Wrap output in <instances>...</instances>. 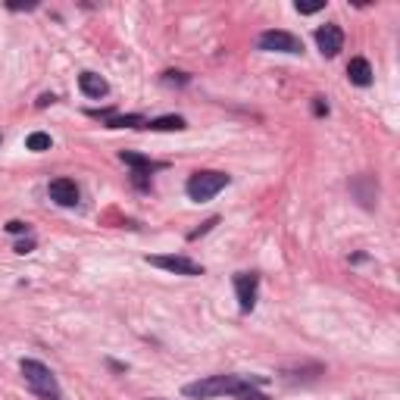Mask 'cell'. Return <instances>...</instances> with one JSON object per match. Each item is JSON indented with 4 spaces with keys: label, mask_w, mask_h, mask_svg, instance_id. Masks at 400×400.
Returning <instances> with one entry per match:
<instances>
[{
    "label": "cell",
    "mask_w": 400,
    "mask_h": 400,
    "mask_svg": "<svg viewBox=\"0 0 400 400\" xmlns=\"http://www.w3.org/2000/svg\"><path fill=\"white\" fill-rule=\"evenodd\" d=\"M253 381V385H263V379H241V375H207L200 381H191L185 385V397L194 400H207V397H219V394H238L241 388Z\"/></svg>",
    "instance_id": "obj_1"
},
{
    "label": "cell",
    "mask_w": 400,
    "mask_h": 400,
    "mask_svg": "<svg viewBox=\"0 0 400 400\" xmlns=\"http://www.w3.org/2000/svg\"><path fill=\"white\" fill-rule=\"evenodd\" d=\"M19 369H22V375H25L28 388H32L38 397H44V400H60V385H56L54 372H50L44 363H38V359H22Z\"/></svg>",
    "instance_id": "obj_2"
},
{
    "label": "cell",
    "mask_w": 400,
    "mask_h": 400,
    "mask_svg": "<svg viewBox=\"0 0 400 400\" xmlns=\"http://www.w3.org/2000/svg\"><path fill=\"white\" fill-rule=\"evenodd\" d=\"M231 178L225 176V172H216V169H204V172H194V176L188 178V197L194 200V204H207V200H213V197L219 194L222 188H229Z\"/></svg>",
    "instance_id": "obj_3"
},
{
    "label": "cell",
    "mask_w": 400,
    "mask_h": 400,
    "mask_svg": "<svg viewBox=\"0 0 400 400\" xmlns=\"http://www.w3.org/2000/svg\"><path fill=\"white\" fill-rule=\"evenodd\" d=\"M260 50H275V54H304V44L300 38H294L291 32H282V28H269L257 38Z\"/></svg>",
    "instance_id": "obj_4"
},
{
    "label": "cell",
    "mask_w": 400,
    "mask_h": 400,
    "mask_svg": "<svg viewBox=\"0 0 400 400\" xmlns=\"http://www.w3.org/2000/svg\"><path fill=\"white\" fill-rule=\"evenodd\" d=\"M150 266L166 272H176V275H204V266L194 263L188 257H178V253H156V257H144Z\"/></svg>",
    "instance_id": "obj_5"
},
{
    "label": "cell",
    "mask_w": 400,
    "mask_h": 400,
    "mask_svg": "<svg viewBox=\"0 0 400 400\" xmlns=\"http://www.w3.org/2000/svg\"><path fill=\"white\" fill-rule=\"evenodd\" d=\"M231 282H235V294H238V306H241V313H251L253 306H257L260 275L257 272H238Z\"/></svg>",
    "instance_id": "obj_6"
},
{
    "label": "cell",
    "mask_w": 400,
    "mask_h": 400,
    "mask_svg": "<svg viewBox=\"0 0 400 400\" xmlns=\"http://www.w3.org/2000/svg\"><path fill=\"white\" fill-rule=\"evenodd\" d=\"M316 48L322 50V56H338L341 50H344V32H341L338 25H322L316 28Z\"/></svg>",
    "instance_id": "obj_7"
},
{
    "label": "cell",
    "mask_w": 400,
    "mask_h": 400,
    "mask_svg": "<svg viewBox=\"0 0 400 400\" xmlns=\"http://www.w3.org/2000/svg\"><path fill=\"white\" fill-rule=\"evenodd\" d=\"M48 194H50V200L60 204V207H75V204H78V185H75L72 178H54L50 188H48Z\"/></svg>",
    "instance_id": "obj_8"
},
{
    "label": "cell",
    "mask_w": 400,
    "mask_h": 400,
    "mask_svg": "<svg viewBox=\"0 0 400 400\" xmlns=\"http://www.w3.org/2000/svg\"><path fill=\"white\" fill-rule=\"evenodd\" d=\"M119 160H123L125 166H131L135 172H141V176L160 172L166 166V163H156V160H150V156H144V154H135V150H123V154H119Z\"/></svg>",
    "instance_id": "obj_9"
},
{
    "label": "cell",
    "mask_w": 400,
    "mask_h": 400,
    "mask_svg": "<svg viewBox=\"0 0 400 400\" xmlns=\"http://www.w3.org/2000/svg\"><path fill=\"white\" fill-rule=\"evenodd\" d=\"M78 88H82L85 97H94V101H101V97L109 94L107 78H101L97 72H82V75H78Z\"/></svg>",
    "instance_id": "obj_10"
},
{
    "label": "cell",
    "mask_w": 400,
    "mask_h": 400,
    "mask_svg": "<svg viewBox=\"0 0 400 400\" xmlns=\"http://www.w3.org/2000/svg\"><path fill=\"white\" fill-rule=\"evenodd\" d=\"M347 78H350V85H359V88L372 85V66H369V60L357 56V60L347 63Z\"/></svg>",
    "instance_id": "obj_11"
},
{
    "label": "cell",
    "mask_w": 400,
    "mask_h": 400,
    "mask_svg": "<svg viewBox=\"0 0 400 400\" xmlns=\"http://www.w3.org/2000/svg\"><path fill=\"white\" fill-rule=\"evenodd\" d=\"M107 129H147V119L138 113H129V116H109L107 119Z\"/></svg>",
    "instance_id": "obj_12"
},
{
    "label": "cell",
    "mask_w": 400,
    "mask_h": 400,
    "mask_svg": "<svg viewBox=\"0 0 400 400\" xmlns=\"http://www.w3.org/2000/svg\"><path fill=\"white\" fill-rule=\"evenodd\" d=\"M147 129L150 131H182V129H188V123H185L182 116H160V119H150Z\"/></svg>",
    "instance_id": "obj_13"
},
{
    "label": "cell",
    "mask_w": 400,
    "mask_h": 400,
    "mask_svg": "<svg viewBox=\"0 0 400 400\" xmlns=\"http://www.w3.org/2000/svg\"><path fill=\"white\" fill-rule=\"evenodd\" d=\"M50 144H54V141H50L48 131H32V135L25 138V147L34 150V154H41V150H50Z\"/></svg>",
    "instance_id": "obj_14"
},
{
    "label": "cell",
    "mask_w": 400,
    "mask_h": 400,
    "mask_svg": "<svg viewBox=\"0 0 400 400\" xmlns=\"http://www.w3.org/2000/svg\"><path fill=\"white\" fill-rule=\"evenodd\" d=\"M191 82V75L188 72H163V85H178V88H182V85H188Z\"/></svg>",
    "instance_id": "obj_15"
},
{
    "label": "cell",
    "mask_w": 400,
    "mask_h": 400,
    "mask_svg": "<svg viewBox=\"0 0 400 400\" xmlns=\"http://www.w3.org/2000/svg\"><path fill=\"white\" fill-rule=\"evenodd\" d=\"M235 397H241V400H269V397H263V394H260L257 388H253V381H247V385L241 388V391H238Z\"/></svg>",
    "instance_id": "obj_16"
},
{
    "label": "cell",
    "mask_w": 400,
    "mask_h": 400,
    "mask_svg": "<svg viewBox=\"0 0 400 400\" xmlns=\"http://www.w3.org/2000/svg\"><path fill=\"white\" fill-rule=\"evenodd\" d=\"M213 225H219V219H216V216H213V219H207V222L200 225V229H197V231H191V235H188V241H197V238H200V235H207V231H210Z\"/></svg>",
    "instance_id": "obj_17"
},
{
    "label": "cell",
    "mask_w": 400,
    "mask_h": 400,
    "mask_svg": "<svg viewBox=\"0 0 400 400\" xmlns=\"http://www.w3.org/2000/svg\"><path fill=\"white\" fill-rule=\"evenodd\" d=\"M7 231H10V235H25V231H28V222H22V219H10V222H7Z\"/></svg>",
    "instance_id": "obj_18"
},
{
    "label": "cell",
    "mask_w": 400,
    "mask_h": 400,
    "mask_svg": "<svg viewBox=\"0 0 400 400\" xmlns=\"http://www.w3.org/2000/svg\"><path fill=\"white\" fill-rule=\"evenodd\" d=\"M319 10H326V3H297V13H300V16L319 13Z\"/></svg>",
    "instance_id": "obj_19"
},
{
    "label": "cell",
    "mask_w": 400,
    "mask_h": 400,
    "mask_svg": "<svg viewBox=\"0 0 400 400\" xmlns=\"http://www.w3.org/2000/svg\"><path fill=\"white\" fill-rule=\"evenodd\" d=\"M313 113L316 116H328V103L322 97H313Z\"/></svg>",
    "instance_id": "obj_20"
},
{
    "label": "cell",
    "mask_w": 400,
    "mask_h": 400,
    "mask_svg": "<svg viewBox=\"0 0 400 400\" xmlns=\"http://www.w3.org/2000/svg\"><path fill=\"white\" fill-rule=\"evenodd\" d=\"M34 251V241L32 238H28V241H19V244H16V253H32Z\"/></svg>",
    "instance_id": "obj_21"
},
{
    "label": "cell",
    "mask_w": 400,
    "mask_h": 400,
    "mask_svg": "<svg viewBox=\"0 0 400 400\" xmlns=\"http://www.w3.org/2000/svg\"><path fill=\"white\" fill-rule=\"evenodd\" d=\"M54 101H56L54 94H41V97H38V107H50V103H54Z\"/></svg>",
    "instance_id": "obj_22"
}]
</instances>
